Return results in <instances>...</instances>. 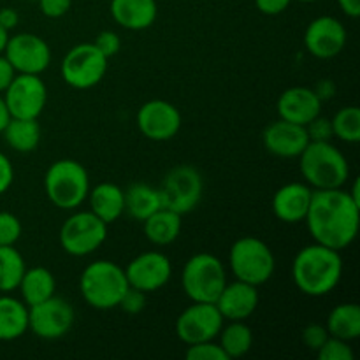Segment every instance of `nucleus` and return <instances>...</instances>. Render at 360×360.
Listing matches in <instances>:
<instances>
[{
	"label": "nucleus",
	"instance_id": "1",
	"mask_svg": "<svg viewBox=\"0 0 360 360\" xmlns=\"http://www.w3.org/2000/svg\"><path fill=\"white\" fill-rule=\"evenodd\" d=\"M304 221L313 241L343 252L357 239L360 206L343 188L313 190Z\"/></svg>",
	"mask_w": 360,
	"mask_h": 360
},
{
	"label": "nucleus",
	"instance_id": "2",
	"mask_svg": "<svg viewBox=\"0 0 360 360\" xmlns=\"http://www.w3.org/2000/svg\"><path fill=\"white\" fill-rule=\"evenodd\" d=\"M343 276L341 252L313 243L299 250L292 262V278L299 290L309 297H323L340 285Z\"/></svg>",
	"mask_w": 360,
	"mask_h": 360
},
{
	"label": "nucleus",
	"instance_id": "3",
	"mask_svg": "<svg viewBox=\"0 0 360 360\" xmlns=\"http://www.w3.org/2000/svg\"><path fill=\"white\" fill-rule=\"evenodd\" d=\"M299 169L313 190L343 188L350 178L347 157L330 141H309L299 155Z\"/></svg>",
	"mask_w": 360,
	"mask_h": 360
},
{
	"label": "nucleus",
	"instance_id": "4",
	"mask_svg": "<svg viewBox=\"0 0 360 360\" xmlns=\"http://www.w3.org/2000/svg\"><path fill=\"white\" fill-rule=\"evenodd\" d=\"M129 287L125 269L112 260H95L84 267L79 276V290L84 302L102 311L118 308Z\"/></svg>",
	"mask_w": 360,
	"mask_h": 360
},
{
	"label": "nucleus",
	"instance_id": "5",
	"mask_svg": "<svg viewBox=\"0 0 360 360\" xmlns=\"http://www.w3.org/2000/svg\"><path fill=\"white\" fill-rule=\"evenodd\" d=\"M44 192L58 210H77L90 192V176L83 164L72 158L53 162L44 174Z\"/></svg>",
	"mask_w": 360,
	"mask_h": 360
},
{
	"label": "nucleus",
	"instance_id": "6",
	"mask_svg": "<svg viewBox=\"0 0 360 360\" xmlns=\"http://www.w3.org/2000/svg\"><path fill=\"white\" fill-rule=\"evenodd\" d=\"M225 285V266L211 253H195L183 266L181 287L192 302H217Z\"/></svg>",
	"mask_w": 360,
	"mask_h": 360
},
{
	"label": "nucleus",
	"instance_id": "7",
	"mask_svg": "<svg viewBox=\"0 0 360 360\" xmlns=\"http://www.w3.org/2000/svg\"><path fill=\"white\" fill-rule=\"evenodd\" d=\"M229 266L236 280L260 287L273 278L276 271V259L267 243L253 236H246L239 238L231 246Z\"/></svg>",
	"mask_w": 360,
	"mask_h": 360
},
{
	"label": "nucleus",
	"instance_id": "8",
	"mask_svg": "<svg viewBox=\"0 0 360 360\" xmlns=\"http://www.w3.org/2000/svg\"><path fill=\"white\" fill-rule=\"evenodd\" d=\"M162 207L178 214H186L199 206L204 193V181L200 172L192 165H176L162 179L158 186Z\"/></svg>",
	"mask_w": 360,
	"mask_h": 360
},
{
	"label": "nucleus",
	"instance_id": "9",
	"mask_svg": "<svg viewBox=\"0 0 360 360\" xmlns=\"http://www.w3.org/2000/svg\"><path fill=\"white\" fill-rule=\"evenodd\" d=\"M58 239L63 252L70 257H88L108 239V224L91 211H77L63 221Z\"/></svg>",
	"mask_w": 360,
	"mask_h": 360
},
{
	"label": "nucleus",
	"instance_id": "10",
	"mask_svg": "<svg viewBox=\"0 0 360 360\" xmlns=\"http://www.w3.org/2000/svg\"><path fill=\"white\" fill-rule=\"evenodd\" d=\"M108 60L94 42H81L63 56L60 65L62 79L74 90H90L104 79Z\"/></svg>",
	"mask_w": 360,
	"mask_h": 360
},
{
	"label": "nucleus",
	"instance_id": "11",
	"mask_svg": "<svg viewBox=\"0 0 360 360\" xmlns=\"http://www.w3.org/2000/svg\"><path fill=\"white\" fill-rule=\"evenodd\" d=\"M2 97L11 118L37 120L48 102V88L37 74H16Z\"/></svg>",
	"mask_w": 360,
	"mask_h": 360
},
{
	"label": "nucleus",
	"instance_id": "12",
	"mask_svg": "<svg viewBox=\"0 0 360 360\" xmlns=\"http://www.w3.org/2000/svg\"><path fill=\"white\" fill-rule=\"evenodd\" d=\"M72 326L74 308L65 299L51 295L39 304L28 306V330L41 340H60L69 334Z\"/></svg>",
	"mask_w": 360,
	"mask_h": 360
},
{
	"label": "nucleus",
	"instance_id": "13",
	"mask_svg": "<svg viewBox=\"0 0 360 360\" xmlns=\"http://www.w3.org/2000/svg\"><path fill=\"white\" fill-rule=\"evenodd\" d=\"M224 322L214 302H192L176 320V334L186 347L213 341L220 334Z\"/></svg>",
	"mask_w": 360,
	"mask_h": 360
},
{
	"label": "nucleus",
	"instance_id": "14",
	"mask_svg": "<svg viewBox=\"0 0 360 360\" xmlns=\"http://www.w3.org/2000/svg\"><path fill=\"white\" fill-rule=\"evenodd\" d=\"M4 55L18 74L41 76L51 63V49L48 42L30 32L9 35Z\"/></svg>",
	"mask_w": 360,
	"mask_h": 360
},
{
	"label": "nucleus",
	"instance_id": "15",
	"mask_svg": "<svg viewBox=\"0 0 360 360\" xmlns=\"http://www.w3.org/2000/svg\"><path fill=\"white\" fill-rule=\"evenodd\" d=\"M137 129L146 139L164 143L178 136L181 112L174 104L162 98L144 102L137 111Z\"/></svg>",
	"mask_w": 360,
	"mask_h": 360
},
{
	"label": "nucleus",
	"instance_id": "16",
	"mask_svg": "<svg viewBox=\"0 0 360 360\" xmlns=\"http://www.w3.org/2000/svg\"><path fill=\"white\" fill-rule=\"evenodd\" d=\"M125 274L130 287L144 294H151L169 283L172 276V264L167 255L151 250L134 257L125 267Z\"/></svg>",
	"mask_w": 360,
	"mask_h": 360
},
{
	"label": "nucleus",
	"instance_id": "17",
	"mask_svg": "<svg viewBox=\"0 0 360 360\" xmlns=\"http://www.w3.org/2000/svg\"><path fill=\"white\" fill-rule=\"evenodd\" d=\"M304 46L315 58H334L347 46V28L334 16L315 18L304 32Z\"/></svg>",
	"mask_w": 360,
	"mask_h": 360
},
{
	"label": "nucleus",
	"instance_id": "18",
	"mask_svg": "<svg viewBox=\"0 0 360 360\" xmlns=\"http://www.w3.org/2000/svg\"><path fill=\"white\" fill-rule=\"evenodd\" d=\"M262 141L266 150L274 157L299 158V155L308 146L309 137L306 127L280 118L266 127Z\"/></svg>",
	"mask_w": 360,
	"mask_h": 360
},
{
	"label": "nucleus",
	"instance_id": "19",
	"mask_svg": "<svg viewBox=\"0 0 360 360\" xmlns=\"http://www.w3.org/2000/svg\"><path fill=\"white\" fill-rule=\"evenodd\" d=\"M259 301V287L236 280L225 285L214 304H217L224 320L239 322V320L250 319L255 313Z\"/></svg>",
	"mask_w": 360,
	"mask_h": 360
},
{
	"label": "nucleus",
	"instance_id": "20",
	"mask_svg": "<svg viewBox=\"0 0 360 360\" xmlns=\"http://www.w3.org/2000/svg\"><path fill=\"white\" fill-rule=\"evenodd\" d=\"M276 108L281 120L306 127L322 112V101L313 88L292 86L280 95Z\"/></svg>",
	"mask_w": 360,
	"mask_h": 360
},
{
	"label": "nucleus",
	"instance_id": "21",
	"mask_svg": "<svg viewBox=\"0 0 360 360\" xmlns=\"http://www.w3.org/2000/svg\"><path fill=\"white\" fill-rule=\"evenodd\" d=\"M313 188L308 183H287L273 197V213L283 224H301L308 214Z\"/></svg>",
	"mask_w": 360,
	"mask_h": 360
},
{
	"label": "nucleus",
	"instance_id": "22",
	"mask_svg": "<svg viewBox=\"0 0 360 360\" xmlns=\"http://www.w3.org/2000/svg\"><path fill=\"white\" fill-rule=\"evenodd\" d=\"M111 16L125 30H146L155 23L158 7L155 0H111Z\"/></svg>",
	"mask_w": 360,
	"mask_h": 360
},
{
	"label": "nucleus",
	"instance_id": "23",
	"mask_svg": "<svg viewBox=\"0 0 360 360\" xmlns=\"http://www.w3.org/2000/svg\"><path fill=\"white\" fill-rule=\"evenodd\" d=\"M90 211L101 218L104 224H115L125 213V195L123 190L115 183H98L88 192Z\"/></svg>",
	"mask_w": 360,
	"mask_h": 360
},
{
	"label": "nucleus",
	"instance_id": "24",
	"mask_svg": "<svg viewBox=\"0 0 360 360\" xmlns=\"http://www.w3.org/2000/svg\"><path fill=\"white\" fill-rule=\"evenodd\" d=\"M28 330V306L9 294L0 295V341L20 340Z\"/></svg>",
	"mask_w": 360,
	"mask_h": 360
},
{
	"label": "nucleus",
	"instance_id": "25",
	"mask_svg": "<svg viewBox=\"0 0 360 360\" xmlns=\"http://www.w3.org/2000/svg\"><path fill=\"white\" fill-rule=\"evenodd\" d=\"M143 224L144 236L155 246L172 245L181 234V214L165 210V207L155 211Z\"/></svg>",
	"mask_w": 360,
	"mask_h": 360
},
{
	"label": "nucleus",
	"instance_id": "26",
	"mask_svg": "<svg viewBox=\"0 0 360 360\" xmlns=\"http://www.w3.org/2000/svg\"><path fill=\"white\" fill-rule=\"evenodd\" d=\"M21 294V301L27 306L39 304V302L46 301L56 292V281L55 276L46 267H30L25 271L23 278L18 287Z\"/></svg>",
	"mask_w": 360,
	"mask_h": 360
},
{
	"label": "nucleus",
	"instance_id": "27",
	"mask_svg": "<svg viewBox=\"0 0 360 360\" xmlns=\"http://www.w3.org/2000/svg\"><path fill=\"white\" fill-rule=\"evenodd\" d=\"M123 195H125V213L132 220L144 221L162 207L158 188L146 183H134L123 190Z\"/></svg>",
	"mask_w": 360,
	"mask_h": 360
},
{
	"label": "nucleus",
	"instance_id": "28",
	"mask_svg": "<svg viewBox=\"0 0 360 360\" xmlns=\"http://www.w3.org/2000/svg\"><path fill=\"white\" fill-rule=\"evenodd\" d=\"M4 141L18 153H30L41 143V127L37 120L11 118L2 130Z\"/></svg>",
	"mask_w": 360,
	"mask_h": 360
},
{
	"label": "nucleus",
	"instance_id": "29",
	"mask_svg": "<svg viewBox=\"0 0 360 360\" xmlns=\"http://www.w3.org/2000/svg\"><path fill=\"white\" fill-rule=\"evenodd\" d=\"M326 329L329 336L354 341L360 336V308L355 302L338 304L327 316Z\"/></svg>",
	"mask_w": 360,
	"mask_h": 360
},
{
	"label": "nucleus",
	"instance_id": "30",
	"mask_svg": "<svg viewBox=\"0 0 360 360\" xmlns=\"http://www.w3.org/2000/svg\"><path fill=\"white\" fill-rule=\"evenodd\" d=\"M220 347L229 359H241L243 355L252 350L253 333L245 320L239 322H229L227 327H221L220 334Z\"/></svg>",
	"mask_w": 360,
	"mask_h": 360
},
{
	"label": "nucleus",
	"instance_id": "31",
	"mask_svg": "<svg viewBox=\"0 0 360 360\" xmlns=\"http://www.w3.org/2000/svg\"><path fill=\"white\" fill-rule=\"evenodd\" d=\"M27 271L23 255L14 246H0V294L18 290Z\"/></svg>",
	"mask_w": 360,
	"mask_h": 360
},
{
	"label": "nucleus",
	"instance_id": "32",
	"mask_svg": "<svg viewBox=\"0 0 360 360\" xmlns=\"http://www.w3.org/2000/svg\"><path fill=\"white\" fill-rule=\"evenodd\" d=\"M330 123H333L334 137L343 143L357 144L360 141V109L355 105L340 109Z\"/></svg>",
	"mask_w": 360,
	"mask_h": 360
},
{
	"label": "nucleus",
	"instance_id": "33",
	"mask_svg": "<svg viewBox=\"0 0 360 360\" xmlns=\"http://www.w3.org/2000/svg\"><path fill=\"white\" fill-rule=\"evenodd\" d=\"M23 234V225L16 214L0 211V246H14Z\"/></svg>",
	"mask_w": 360,
	"mask_h": 360
},
{
	"label": "nucleus",
	"instance_id": "34",
	"mask_svg": "<svg viewBox=\"0 0 360 360\" xmlns=\"http://www.w3.org/2000/svg\"><path fill=\"white\" fill-rule=\"evenodd\" d=\"M316 354L320 360H354V350L348 341L333 336L327 338V341Z\"/></svg>",
	"mask_w": 360,
	"mask_h": 360
},
{
	"label": "nucleus",
	"instance_id": "35",
	"mask_svg": "<svg viewBox=\"0 0 360 360\" xmlns=\"http://www.w3.org/2000/svg\"><path fill=\"white\" fill-rule=\"evenodd\" d=\"M186 360H229L221 347L213 341H202V343L188 345L185 352Z\"/></svg>",
	"mask_w": 360,
	"mask_h": 360
},
{
	"label": "nucleus",
	"instance_id": "36",
	"mask_svg": "<svg viewBox=\"0 0 360 360\" xmlns=\"http://www.w3.org/2000/svg\"><path fill=\"white\" fill-rule=\"evenodd\" d=\"M146 295L144 292L137 290V288L129 287L123 294L122 301H120V308L129 315H139L144 308H146Z\"/></svg>",
	"mask_w": 360,
	"mask_h": 360
},
{
	"label": "nucleus",
	"instance_id": "37",
	"mask_svg": "<svg viewBox=\"0 0 360 360\" xmlns=\"http://www.w3.org/2000/svg\"><path fill=\"white\" fill-rule=\"evenodd\" d=\"M306 132H308L309 141H330L334 137L333 123L329 118H323L322 115L313 118L306 125Z\"/></svg>",
	"mask_w": 360,
	"mask_h": 360
},
{
	"label": "nucleus",
	"instance_id": "38",
	"mask_svg": "<svg viewBox=\"0 0 360 360\" xmlns=\"http://www.w3.org/2000/svg\"><path fill=\"white\" fill-rule=\"evenodd\" d=\"M94 44L97 46V49L105 56V58H111V56H115L116 53L120 51V48H122V39H120V35L116 34V32L102 30L101 34L95 37Z\"/></svg>",
	"mask_w": 360,
	"mask_h": 360
},
{
	"label": "nucleus",
	"instance_id": "39",
	"mask_svg": "<svg viewBox=\"0 0 360 360\" xmlns=\"http://www.w3.org/2000/svg\"><path fill=\"white\" fill-rule=\"evenodd\" d=\"M327 338H329V333H327L326 326L311 323V326L302 329V341H304V345L309 350L319 352L322 348V345L327 341Z\"/></svg>",
	"mask_w": 360,
	"mask_h": 360
},
{
	"label": "nucleus",
	"instance_id": "40",
	"mask_svg": "<svg viewBox=\"0 0 360 360\" xmlns=\"http://www.w3.org/2000/svg\"><path fill=\"white\" fill-rule=\"evenodd\" d=\"M37 2L41 7V13L51 20L65 16L72 6V0H37Z\"/></svg>",
	"mask_w": 360,
	"mask_h": 360
},
{
	"label": "nucleus",
	"instance_id": "41",
	"mask_svg": "<svg viewBox=\"0 0 360 360\" xmlns=\"http://www.w3.org/2000/svg\"><path fill=\"white\" fill-rule=\"evenodd\" d=\"M13 181H14L13 164H11L9 157L0 151V195H2V193H6L7 190L11 188Z\"/></svg>",
	"mask_w": 360,
	"mask_h": 360
},
{
	"label": "nucleus",
	"instance_id": "42",
	"mask_svg": "<svg viewBox=\"0 0 360 360\" xmlns=\"http://www.w3.org/2000/svg\"><path fill=\"white\" fill-rule=\"evenodd\" d=\"M292 4V0H255L257 9L262 14H267V16H276V14H281L283 11L288 9V6Z\"/></svg>",
	"mask_w": 360,
	"mask_h": 360
},
{
	"label": "nucleus",
	"instance_id": "43",
	"mask_svg": "<svg viewBox=\"0 0 360 360\" xmlns=\"http://www.w3.org/2000/svg\"><path fill=\"white\" fill-rule=\"evenodd\" d=\"M16 70H14V67L11 65L9 60L6 58V55H0V94H4V91L7 90V86H9L11 83H13L14 76H16Z\"/></svg>",
	"mask_w": 360,
	"mask_h": 360
},
{
	"label": "nucleus",
	"instance_id": "44",
	"mask_svg": "<svg viewBox=\"0 0 360 360\" xmlns=\"http://www.w3.org/2000/svg\"><path fill=\"white\" fill-rule=\"evenodd\" d=\"M18 23H20V14H18L16 9H13V7H4V9H0V25L7 32L16 28Z\"/></svg>",
	"mask_w": 360,
	"mask_h": 360
},
{
	"label": "nucleus",
	"instance_id": "45",
	"mask_svg": "<svg viewBox=\"0 0 360 360\" xmlns=\"http://www.w3.org/2000/svg\"><path fill=\"white\" fill-rule=\"evenodd\" d=\"M313 90H315V94L319 95L320 101L323 102V101H327V98L334 97V91H336V86H334L333 81L323 79V81H320V83L316 84V86L313 88Z\"/></svg>",
	"mask_w": 360,
	"mask_h": 360
},
{
	"label": "nucleus",
	"instance_id": "46",
	"mask_svg": "<svg viewBox=\"0 0 360 360\" xmlns=\"http://www.w3.org/2000/svg\"><path fill=\"white\" fill-rule=\"evenodd\" d=\"M338 6L348 18H359L360 0H338Z\"/></svg>",
	"mask_w": 360,
	"mask_h": 360
},
{
	"label": "nucleus",
	"instance_id": "47",
	"mask_svg": "<svg viewBox=\"0 0 360 360\" xmlns=\"http://www.w3.org/2000/svg\"><path fill=\"white\" fill-rule=\"evenodd\" d=\"M9 120H11V115H9V111H7V105H6V102H4L2 94H0V134H2V130L6 129V125Z\"/></svg>",
	"mask_w": 360,
	"mask_h": 360
},
{
	"label": "nucleus",
	"instance_id": "48",
	"mask_svg": "<svg viewBox=\"0 0 360 360\" xmlns=\"http://www.w3.org/2000/svg\"><path fill=\"white\" fill-rule=\"evenodd\" d=\"M347 192L350 193L352 199H354L355 202H357L359 206H360V179H359V178H355L354 185H352V188L347 190Z\"/></svg>",
	"mask_w": 360,
	"mask_h": 360
},
{
	"label": "nucleus",
	"instance_id": "49",
	"mask_svg": "<svg viewBox=\"0 0 360 360\" xmlns=\"http://www.w3.org/2000/svg\"><path fill=\"white\" fill-rule=\"evenodd\" d=\"M7 41H9V32H7L6 28H4L2 25H0V55H2L4 49H6Z\"/></svg>",
	"mask_w": 360,
	"mask_h": 360
},
{
	"label": "nucleus",
	"instance_id": "50",
	"mask_svg": "<svg viewBox=\"0 0 360 360\" xmlns=\"http://www.w3.org/2000/svg\"><path fill=\"white\" fill-rule=\"evenodd\" d=\"M299 2H304V4H311V2H319V0H299Z\"/></svg>",
	"mask_w": 360,
	"mask_h": 360
}]
</instances>
